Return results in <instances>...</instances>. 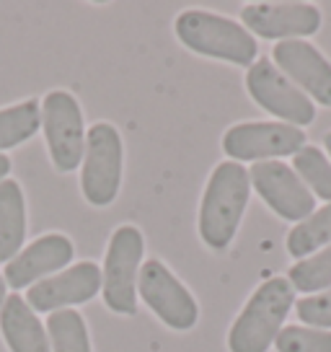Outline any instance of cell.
<instances>
[{
    "instance_id": "4",
    "label": "cell",
    "mask_w": 331,
    "mask_h": 352,
    "mask_svg": "<svg viewBox=\"0 0 331 352\" xmlns=\"http://www.w3.org/2000/svg\"><path fill=\"white\" fill-rule=\"evenodd\" d=\"M145 259V236L143 231L124 223L111 233L106 256H104V303L111 314L135 316L137 314V280Z\"/></svg>"
},
{
    "instance_id": "6",
    "label": "cell",
    "mask_w": 331,
    "mask_h": 352,
    "mask_svg": "<svg viewBox=\"0 0 331 352\" xmlns=\"http://www.w3.org/2000/svg\"><path fill=\"white\" fill-rule=\"evenodd\" d=\"M42 132L52 166L60 174H70L83 164L86 124L83 109L70 91L55 88L42 99Z\"/></svg>"
},
{
    "instance_id": "5",
    "label": "cell",
    "mask_w": 331,
    "mask_h": 352,
    "mask_svg": "<svg viewBox=\"0 0 331 352\" xmlns=\"http://www.w3.org/2000/svg\"><path fill=\"white\" fill-rule=\"evenodd\" d=\"M80 168V192L93 208H109L122 189L124 143L111 122H96L86 132V153Z\"/></svg>"
},
{
    "instance_id": "9",
    "label": "cell",
    "mask_w": 331,
    "mask_h": 352,
    "mask_svg": "<svg viewBox=\"0 0 331 352\" xmlns=\"http://www.w3.org/2000/svg\"><path fill=\"white\" fill-rule=\"evenodd\" d=\"M222 153L236 164L277 161L282 155H295L306 148V132L285 122H241L222 135Z\"/></svg>"
},
{
    "instance_id": "11",
    "label": "cell",
    "mask_w": 331,
    "mask_h": 352,
    "mask_svg": "<svg viewBox=\"0 0 331 352\" xmlns=\"http://www.w3.org/2000/svg\"><path fill=\"white\" fill-rule=\"evenodd\" d=\"M243 29L251 36L290 42L321 29V11L310 3H249L241 11Z\"/></svg>"
},
{
    "instance_id": "10",
    "label": "cell",
    "mask_w": 331,
    "mask_h": 352,
    "mask_svg": "<svg viewBox=\"0 0 331 352\" xmlns=\"http://www.w3.org/2000/svg\"><path fill=\"white\" fill-rule=\"evenodd\" d=\"M251 187L264 199V205L282 220L300 223L316 210V197L308 187L300 182V176L293 171V166L282 161H262L254 164L249 171Z\"/></svg>"
},
{
    "instance_id": "17",
    "label": "cell",
    "mask_w": 331,
    "mask_h": 352,
    "mask_svg": "<svg viewBox=\"0 0 331 352\" xmlns=\"http://www.w3.org/2000/svg\"><path fill=\"white\" fill-rule=\"evenodd\" d=\"M331 246V202L313 210L308 218L293 226L287 233V254L293 259H308L316 252Z\"/></svg>"
},
{
    "instance_id": "1",
    "label": "cell",
    "mask_w": 331,
    "mask_h": 352,
    "mask_svg": "<svg viewBox=\"0 0 331 352\" xmlns=\"http://www.w3.org/2000/svg\"><path fill=\"white\" fill-rule=\"evenodd\" d=\"M251 197L249 168L236 161H222L212 168L199 202L197 231L202 243L212 252L228 249L238 233Z\"/></svg>"
},
{
    "instance_id": "2",
    "label": "cell",
    "mask_w": 331,
    "mask_h": 352,
    "mask_svg": "<svg viewBox=\"0 0 331 352\" xmlns=\"http://www.w3.org/2000/svg\"><path fill=\"white\" fill-rule=\"evenodd\" d=\"M295 306V287L287 277H269L243 303L228 329L231 352H269Z\"/></svg>"
},
{
    "instance_id": "15",
    "label": "cell",
    "mask_w": 331,
    "mask_h": 352,
    "mask_svg": "<svg viewBox=\"0 0 331 352\" xmlns=\"http://www.w3.org/2000/svg\"><path fill=\"white\" fill-rule=\"evenodd\" d=\"M0 334L11 352H52L47 327L19 293L5 298L0 308Z\"/></svg>"
},
{
    "instance_id": "13",
    "label": "cell",
    "mask_w": 331,
    "mask_h": 352,
    "mask_svg": "<svg viewBox=\"0 0 331 352\" xmlns=\"http://www.w3.org/2000/svg\"><path fill=\"white\" fill-rule=\"evenodd\" d=\"M76 256V246L65 233H45L34 239L29 246L13 256L11 262L3 267V280L13 290H21L42 283L47 277L62 272Z\"/></svg>"
},
{
    "instance_id": "16",
    "label": "cell",
    "mask_w": 331,
    "mask_h": 352,
    "mask_svg": "<svg viewBox=\"0 0 331 352\" xmlns=\"http://www.w3.org/2000/svg\"><path fill=\"white\" fill-rule=\"evenodd\" d=\"M26 241V197L16 179L0 182V262H11Z\"/></svg>"
},
{
    "instance_id": "18",
    "label": "cell",
    "mask_w": 331,
    "mask_h": 352,
    "mask_svg": "<svg viewBox=\"0 0 331 352\" xmlns=\"http://www.w3.org/2000/svg\"><path fill=\"white\" fill-rule=\"evenodd\" d=\"M42 127V104L39 99H26L0 109V153L32 140Z\"/></svg>"
},
{
    "instance_id": "20",
    "label": "cell",
    "mask_w": 331,
    "mask_h": 352,
    "mask_svg": "<svg viewBox=\"0 0 331 352\" xmlns=\"http://www.w3.org/2000/svg\"><path fill=\"white\" fill-rule=\"evenodd\" d=\"M293 171L308 187L313 197L331 202V161L316 145H306L293 155Z\"/></svg>"
},
{
    "instance_id": "12",
    "label": "cell",
    "mask_w": 331,
    "mask_h": 352,
    "mask_svg": "<svg viewBox=\"0 0 331 352\" xmlns=\"http://www.w3.org/2000/svg\"><path fill=\"white\" fill-rule=\"evenodd\" d=\"M104 277L96 262H76L62 272L47 277L26 290V303L36 314H55L62 308H73L78 303H89L101 293Z\"/></svg>"
},
{
    "instance_id": "23",
    "label": "cell",
    "mask_w": 331,
    "mask_h": 352,
    "mask_svg": "<svg viewBox=\"0 0 331 352\" xmlns=\"http://www.w3.org/2000/svg\"><path fill=\"white\" fill-rule=\"evenodd\" d=\"M295 314H298L300 324L331 331V287L323 293H316V296L300 298L295 303Z\"/></svg>"
},
{
    "instance_id": "7",
    "label": "cell",
    "mask_w": 331,
    "mask_h": 352,
    "mask_svg": "<svg viewBox=\"0 0 331 352\" xmlns=\"http://www.w3.org/2000/svg\"><path fill=\"white\" fill-rule=\"evenodd\" d=\"M246 91L254 104H259L272 117H279L285 124L303 130L316 120V104L266 57H259L246 70Z\"/></svg>"
},
{
    "instance_id": "24",
    "label": "cell",
    "mask_w": 331,
    "mask_h": 352,
    "mask_svg": "<svg viewBox=\"0 0 331 352\" xmlns=\"http://www.w3.org/2000/svg\"><path fill=\"white\" fill-rule=\"evenodd\" d=\"M8 174H11V158L5 153H0V182L8 179Z\"/></svg>"
},
{
    "instance_id": "19",
    "label": "cell",
    "mask_w": 331,
    "mask_h": 352,
    "mask_svg": "<svg viewBox=\"0 0 331 352\" xmlns=\"http://www.w3.org/2000/svg\"><path fill=\"white\" fill-rule=\"evenodd\" d=\"M47 337H49L52 352H91L89 327L76 308H62L49 314Z\"/></svg>"
},
{
    "instance_id": "14",
    "label": "cell",
    "mask_w": 331,
    "mask_h": 352,
    "mask_svg": "<svg viewBox=\"0 0 331 352\" xmlns=\"http://www.w3.org/2000/svg\"><path fill=\"white\" fill-rule=\"evenodd\" d=\"M272 63L285 73L313 104L331 109V63L319 47L306 39L277 42L272 50Z\"/></svg>"
},
{
    "instance_id": "22",
    "label": "cell",
    "mask_w": 331,
    "mask_h": 352,
    "mask_svg": "<svg viewBox=\"0 0 331 352\" xmlns=\"http://www.w3.org/2000/svg\"><path fill=\"white\" fill-rule=\"evenodd\" d=\"M277 352H331V331L306 327V324H290L275 340Z\"/></svg>"
},
{
    "instance_id": "25",
    "label": "cell",
    "mask_w": 331,
    "mask_h": 352,
    "mask_svg": "<svg viewBox=\"0 0 331 352\" xmlns=\"http://www.w3.org/2000/svg\"><path fill=\"white\" fill-rule=\"evenodd\" d=\"M323 148H326V155H329V161H331V130L323 135Z\"/></svg>"
},
{
    "instance_id": "21",
    "label": "cell",
    "mask_w": 331,
    "mask_h": 352,
    "mask_svg": "<svg viewBox=\"0 0 331 352\" xmlns=\"http://www.w3.org/2000/svg\"><path fill=\"white\" fill-rule=\"evenodd\" d=\"M290 285L306 293V296H316L331 287V246L316 252L308 259H300L290 267L287 272Z\"/></svg>"
},
{
    "instance_id": "8",
    "label": "cell",
    "mask_w": 331,
    "mask_h": 352,
    "mask_svg": "<svg viewBox=\"0 0 331 352\" xmlns=\"http://www.w3.org/2000/svg\"><path fill=\"white\" fill-rule=\"evenodd\" d=\"M137 296L168 329L189 331L199 321V303L189 287L161 259H145L137 280Z\"/></svg>"
},
{
    "instance_id": "26",
    "label": "cell",
    "mask_w": 331,
    "mask_h": 352,
    "mask_svg": "<svg viewBox=\"0 0 331 352\" xmlns=\"http://www.w3.org/2000/svg\"><path fill=\"white\" fill-rule=\"evenodd\" d=\"M5 287H8V285H5V280L0 277V308H3V303H5V298H8V296H5Z\"/></svg>"
},
{
    "instance_id": "3",
    "label": "cell",
    "mask_w": 331,
    "mask_h": 352,
    "mask_svg": "<svg viewBox=\"0 0 331 352\" xmlns=\"http://www.w3.org/2000/svg\"><path fill=\"white\" fill-rule=\"evenodd\" d=\"M174 34L194 55L238 67H251L259 55V44L243 29V23L225 19L220 13L199 11V8L179 13L174 21Z\"/></svg>"
}]
</instances>
